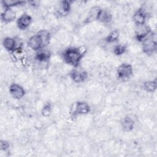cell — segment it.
Listing matches in <instances>:
<instances>
[{
	"label": "cell",
	"mask_w": 157,
	"mask_h": 157,
	"mask_svg": "<svg viewBox=\"0 0 157 157\" xmlns=\"http://www.w3.org/2000/svg\"><path fill=\"white\" fill-rule=\"evenodd\" d=\"M50 40V34L46 30H41L31 36L28 42V47L33 50H39L46 47Z\"/></svg>",
	"instance_id": "obj_1"
},
{
	"label": "cell",
	"mask_w": 157,
	"mask_h": 157,
	"mask_svg": "<svg viewBox=\"0 0 157 157\" xmlns=\"http://www.w3.org/2000/svg\"><path fill=\"white\" fill-rule=\"evenodd\" d=\"M84 52L78 48L70 47L67 48L63 53V59L64 61L74 67L78 65L80 60L83 58Z\"/></svg>",
	"instance_id": "obj_2"
},
{
	"label": "cell",
	"mask_w": 157,
	"mask_h": 157,
	"mask_svg": "<svg viewBox=\"0 0 157 157\" xmlns=\"http://www.w3.org/2000/svg\"><path fill=\"white\" fill-rule=\"evenodd\" d=\"M142 42L143 50L145 53L148 55L152 54L156 50V42L155 40L153 39L151 31Z\"/></svg>",
	"instance_id": "obj_3"
},
{
	"label": "cell",
	"mask_w": 157,
	"mask_h": 157,
	"mask_svg": "<svg viewBox=\"0 0 157 157\" xmlns=\"http://www.w3.org/2000/svg\"><path fill=\"white\" fill-rule=\"evenodd\" d=\"M132 67L128 63H122L117 70L118 77L122 80H127L132 74Z\"/></svg>",
	"instance_id": "obj_4"
},
{
	"label": "cell",
	"mask_w": 157,
	"mask_h": 157,
	"mask_svg": "<svg viewBox=\"0 0 157 157\" xmlns=\"http://www.w3.org/2000/svg\"><path fill=\"white\" fill-rule=\"evenodd\" d=\"M9 92L13 98L18 99L23 98L25 94L23 88L17 83H13L10 86Z\"/></svg>",
	"instance_id": "obj_5"
},
{
	"label": "cell",
	"mask_w": 157,
	"mask_h": 157,
	"mask_svg": "<svg viewBox=\"0 0 157 157\" xmlns=\"http://www.w3.org/2000/svg\"><path fill=\"white\" fill-rule=\"evenodd\" d=\"M32 22V18L26 13L21 15L17 20V24L19 29L24 30L28 28Z\"/></svg>",
	"instance_id": "obj_6"
},
{
	"label": "cell",
	"mask_w": 157,
	"mask_h": 157,
	"mask_svg": "<svg viewBox=\"0 0 157 157\" xmlns=\"http://www.w3.org/2000/svg\"><path fill=\"white\" fill-rule=\"evenodd\" d=\"M90 110L89 105L84 102H77L74 105V115L86 114Z\"/></svg>",
	"instance_id": "obj_7"
},
{
	"label": "cell",
	"mask_w": 157,
	"mask_h": 157,
	"mask_svg": "<svg viewBox=\"0 0 157 157\" xmlns=\"http://www.w3.org/2000/svg\"><path fill=\"white\" fill-rule=\"evenodd\" d=\"M70 76L72 80L75 83H82L87 78V73L84 71L73 70L70 73Z\"/></svg>",
	"instance_id": "obj_8"
},
{
	"label": "cell",
	"mask_w": 157,
	"mask_h": 157,
	"mask_svg": "<svg viewBox=\"0 0 157 157\" xmlns=\"http://www.w3.org/2000/svg\"><path fill=\"white\" fill-rule=\"evenodd\" d=\"M16 13L12 8H7L1 13V19L4 22H10L15 18Z\"/></svg>",
	"instance_id": "obj_9"
},
{
	"label": "cell",
	"mask_w": 157,
	"mask_h": 157,
	"mask_svg": "<svg viewBox=\"0 0 157 157\" xmlns=\"http://www.w3.org/2000/svg\"><path fill=\"white\" fill-rule=\"evenodd\" d=\"M146 15L140 9L137 10L133 15V20L137 26L145 25Z\"/></svg>",
	"instance_id": "obj_10"
},
{
	"label": "cell",
	"mask_w": 157,
	"mask_h": 157,
	"mask_svg": "<svg viewBox=\"0 0 157 157\" xmlns=\"http://www.w3.org/2000/svg\"><path fill=\"white\" fill-rule=\"evenodd\" d=\"M50 58V52L48 50L41 49L39 50L35 56V58L40 62H46Z\"/></svg>",
	"instance_id": "obj_11"
},
{
	"label": "cell",
	"mask_w": 157,
	"mask_h": 157,
	"mask_svg": "<svg viewBox=\"0 0 157 157\" xmlns=\"http://www.w3.org/2000/svg\"><path fill=\"white\" fill-rule=\"evenodd\" d=\"M16 42L14 39L12 37L4 38L2 42V45L8 51H14L16 46Z\"/></svg>",
	"instance_id": "obj_12"
},
{
	"label": "cell",
	"mask_w": 157,
	"mask_h": 157,
	"mask_svg": "<svg viewBox=\"0 0 157 157\" xmlns=\"http://www.w3.org/2000/svg\"><path fill=\"white\" fill-rule=\"evenodd\" d=\"M134 121L131 117L129 116H126V117L124 118L122 122V128L124 131H131L134 128Z\"/></svg>",
	"instance_id": "obj_13"
},
{
	"label": "cell",
	"mask_w": 157,
	"mask_h": 157,
	"mask_svg": "<svg viewBox=\"0 0 157 157\" xmlns=\"http://www.w3.org/2000/svg\"><path fill=\"white\" fill-rule=\"evenodd\" d=\"M101 9H100L99 7H94L93 8L91 11L90 12V13L88 14V18L86 19V21L87 23L91 22L93 20H98L99 13L100 12Z\"/></svg>",
	"instance_id": "obj_14"
},
{
	"label": "cell",
	"mask_w": 157,
	"mask_h": 157,
	"mask_svg": "<svg viewBox=\"0 0 157 157\" xmlns=\"http://www.w3.org/2000/svg\"><path fill=\"white\" fill-rule=\"evenodd\" d=\"M111 19L112 15L109 12L104 10H101L98 15V20H100L103 23H109V21H110Z\"/></svg>",
	"instance_id": "obj_15"
},
{
	"label": "cell",
	"mask_w": 157,
	"mask_h": 157,
	"mask_svg": "<svg viewBox=\"0 0 157 157\" xmlns=\"http://www.w3.org/2000/svg\"><path fill=\"white\" fill-rule=\"evenodd\" d=\"M3 6L7 8H11L14 6L21 5L23 3H25L24 1H15V0H7V1H3L2 2Z\"/></svg>",
	"instance_id": "obj_16"
},
{
	"label": "cell",
	"mask_w": 157,
	"mask_h": 157,
	"mask_svg": "<svg viewBox=\"0 0 157 157\" xmlns=\"http://www.w3.org/2000/svg\"><path fill=\"white\" fill-rule=\"evenodd\" d=\"M144 88L148 92H153L156 88V80L154 81H148L144 83Z\"/></svg>",
	"instance_id": "obj_17"
},
{
	"label": "cell",
	"mask_w": 157,
	"mask_h": 157,
	"mask_svg": "<svg viewBox=\"0 0 157 157\" xmlns=\"http://www.w3.org/2000/svg\"><path fill=\"white\" fill-rule=\"evenodd\" d=\"M119 37V33L117 30H113L111 31L109 34L106 37L105 40L109 43L114 42L117 40Z\"/></svg>",
	"instance_id": "obj_18"
},
{
	"label": "cell",
	"mask_w": 157,
	"mask_h": 157,
	"mask_svg": "<svg viewBox=\"0 0 157 157\" xmlns=\"http://www.w3.org/2000/svg\"><path fill=\"white\" fill-rule=\"evenodd\" d=\"M126 50V47L124 45H117L114 48L113 52L117 55H121L123 54Z\"/></svg>",
	"instance_id": "obj_19"
},
{
	"label": "cell",
	"mask_w": 157,
	"mask_h": 157,
	"mask_svg": "<svg viewBox=\"0 0 157 157\" xmlns=\"http://www.w3.org/2000/svg\"><path fill=\"white\" fill-rule=\"evenodd\" d=\"M51 112V105L50 103L46 104L42 108V114L44 117H47L50 115Z\"/></svg>",
	"instance_id": "obj_20"
},
{
	"label": "cell",
	"mask_w": 157,
	"mask_h": 157,
	"mask_svg": "<svg viewBox=\"0 0 157 157\" xmlns=\"http://www.w3.org/2000/svg\"><path fill=\"white\" fill-rule=\"evenodd\" d=\"M71 2L70 1H62L61 2V9L64 13H67L70 10Z\"/></svg>",
	"instance_id": "obj_21"
},
{
	"label": "cell",
	"mask_w": 157,
	"mask_h": 157,
	"mask_svg": "<svg viewBox=\"0 0 157 157\" xmlns=\"http://www.w3.org/2000/svg\"><path fill=\"white\" fill-rule=\"evenodd\" d=\"M0 147H1V150H4L6 151L7 150L9 147V144L8 142L6 141V140H1V143H0Z\"/></svg>",
	"instance_id": "obj_22"
}]
</instances>
